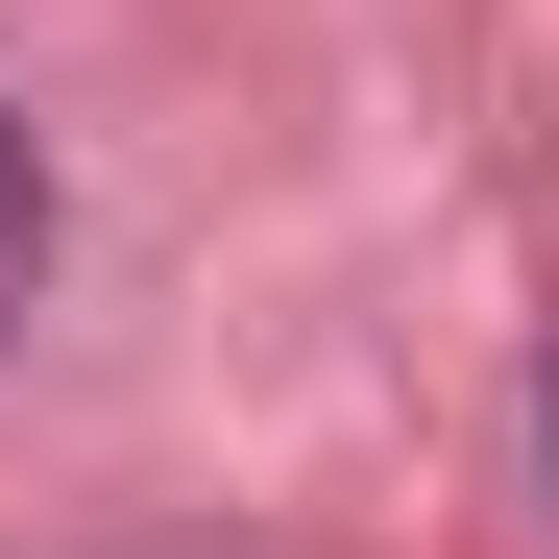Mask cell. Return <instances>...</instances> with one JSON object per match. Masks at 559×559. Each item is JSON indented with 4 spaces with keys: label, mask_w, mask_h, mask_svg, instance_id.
I'll return each mask as SVG.
<instances>
[{
    "label": "cell",
    "mask_w": 559,
    "mask_h": 559,
    "mask_svg": "<svg viewBox=\"0 0 559 559\" xmlns=\"http://www.w3.org/2000/svg\"><path fill=\"white\" fill-rule=\"evenodd\" d=\"M25 293H49V146L0 122V341H25Z\"/></svg>",
    "instance_id": "6da1fadb"
}]
</instances>
